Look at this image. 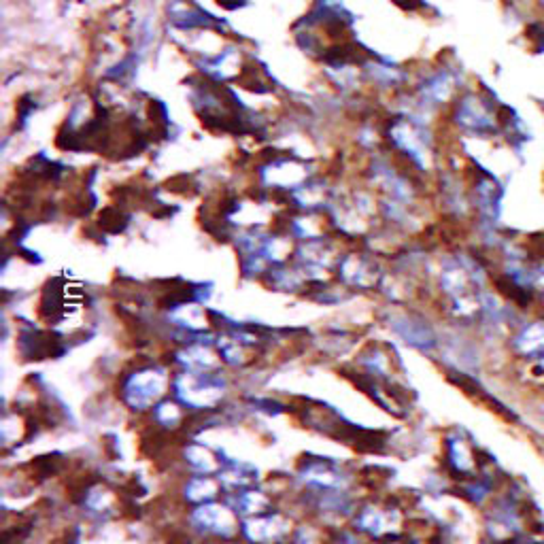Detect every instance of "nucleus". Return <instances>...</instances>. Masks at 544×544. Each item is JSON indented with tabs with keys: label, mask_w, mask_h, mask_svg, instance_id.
Instances as JSON below:
<instances>
[{
	"label": "nucleus",
	"mask_w": 544,
	"mask_h": 544,
	"mask_svg": "<svg viewBox=\"0 0 544 544\" xmlns=\"http://www.w3.org/2000/svg\"><path fill=\"white\" fill-rule=\"evenodd\" d=\"M504 105L506 102H502L496 94L483 88L464 92L457 98L455 122L468 134L481 136V139L500 141Z\"/></svg>",
	"instance_id": "f257e3e1"
},
{
	"label": "nucleus",
	"mask_w": 544,
	"mask_h": 544,
	"mask_svg": "<svg viewBox=\"0 0 544 544\" xmlns=\"http://www.w3.org/2000/svg\"><path fill=\"white\" fill-rule=\"evenodd\" d=\"M504 351L517 368L536 364L544 355V313H525L517 321V326L510 330L504 343Z\"/></svg>",
	"instance_id": "f03ea898"
},
{
	"label": "nucleus",
	"mask_w": 544,
	"mask_h": 544,
	"mask_svg": "<svg viewBox=\"0 0 544 544\" xmlns=\"http://www.w3.org/2000/svg\"><path fill=\"white\" fill-rule=\"evenodd\" d=\"M500 143L513 151L515 156H525V151L534 143V130L530 122L513 105H504Z\"/></svg>",
	"instance_id": "7ed1b4c3"
},
{
	"label": "nucleus",
	"mask_w": 544,
	"mask_h": 544,
	"mask_svg": "<svg viewBox=\"0 0 544 544\" xmlns=\"http://www.w3.org/2000/svg\"><path fill=\"white\" fill-rule=\"evenodd\" d=\"M532 238H534L536 251H534L532 266H530V285H532V292L538 298L544 294V236L534 234Z\"/></svg>",
	"instance_id": "20e7f679"
},
{
	"label": "nucleus",
	"mask_w": 544,
	"mask_h": 544,
	"mask_svg": "<svg viewBox=\"0 0 544 544\" xmlns=\"http://www.w3.org/2000/svg\"><path fill=\"white\" fill-rule=\"evenodd\" d=\"M523 39L527 43V49H530V54L536 56L544 54V15L523 26Z\"/></svg>",
	"instance_id": "39448f33"
},
{
	"label": "nucleus",
	"mask_w": 544,
	"mask_h": 544,
	"mask_svg": "<svg viewBox=\"0 0 544 544\" xmlns=\"http://www.w3.org/2000/svg\"><path fill=\"white\" fill-rule=\"evenodd\" d=\"M521 370L527 372V383H530L532 387H536L538 391H544V355L540 357L536 364L521 368Z\"/></svg>",
	"instance_id": "423d86ee"
},
{
	"label": "nucleus",
	"mask_w": 544,
	"mask_h": 544,
	"mask_svg": "<svg viewBox=\"0 0 544 544\" xmlns=\"http://www.w3.org/2000/svg\"><path fill=\"white\" fill-rule=\"evenodd\" d=\"M536 311H540V313H544V294L536 298Z\"/></svg>",
	"instance_id": "0eeeda50"
},
{
	"label": "nucleus",
	"mask_w": 544,
	"mask_h": 544,
	"mask_svg": "<svg viewBox=\"0 0 544 544\" xmlns=\"http://www.w3.org/2000/svg\"><path fill=\"white\" fill-rule=\"evenodd\" d=\"M483 544H519V542H506V540H489V538H485Z\"/></svg>",
	"instance_id": "6e6552de"
},
{
	"label": "nucleus",
	"mask_w": 544,
	"mask_h": 544,
	"mask_svg": "<svg viewBox=\"0 0 544 544\" xmlns=\"http://www.w3.org/2000/svg\"><path fill=\"white\" fill-rule=\"evenodd\" d=\"M540 185H542V190H544V166H542V173H540Z\"/></svg>",
	"instance_id": "1a4fd4ad"
},
{
	"label": "nucleus",
	"mask_w": 544,
	"mask_h": 544,
	"mask_svg": "<svg viewBox=\"0 0 544 544\" xmlns=\"http://www.w3.org/2000/svg\"><path fill=\"white\" fill-rule=\"evenodd\" d=\"M542 236H544V234H542Z\"/></svg>",
	"instance_id": "9d476101"
}]
</instances>
